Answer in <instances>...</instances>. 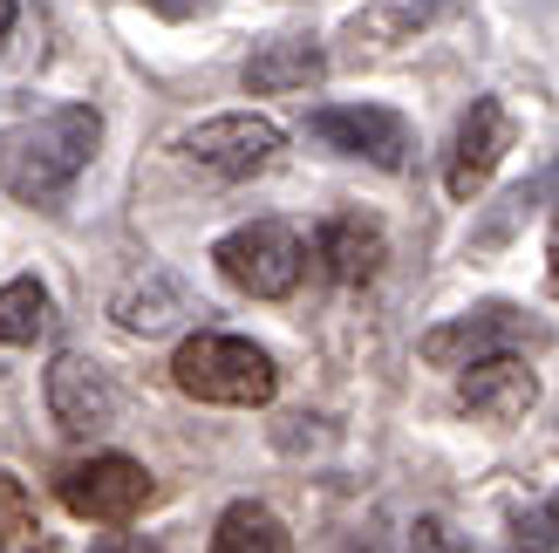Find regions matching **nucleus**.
Instances as JSON below:
<instances>
[{"instance_id":"f257e3e1","label":"nucleus","mask_w":559,"mask_h":553,"mask_svg":"<svg viewBox=\"0 0 559 553\" xmlns=\"http://www.w3.org/2000/svg\"><path fill=\"white\" fill-rule=\"evenodd\" d=\"M96 144H103V117L90 103H62V109H48V117L21 123L8 144H0V185H8L21 205H55L90 172Z\"/></svg>"},{"instance_id":"f03ea898","label":"nucleus","mask_w":559,"mask_h":553,"mask_svg":"<svg viewBox=\"0 0 559 553\" xmlns=\"http://www.w3.org/2000/svg\"><path fill=\"white\" fill-rule=\"evenodd\" d=\"M171 383L191 403H218V410H260L280 390V369L260 342L246 336H218V328H199L185 336L171 355Z\"/></svg>"},{"instance_id":"7ed1b4c3","label":"nucleus","mask_w":559,"mask_h":553,"mask_svg":"<svg viewBox=\"0 0 559 553\" xmlns=\"http://www.w3.org/2000/svg\"><path fill=\"white\" fill-rule=\"evenodd\" d=\"M212 260H218V273H226L239 294L287 301L300 287V273H307V246H300V233L287 226V219H253V226H239V233L218 239Z\"/></svg>"},{"instance_id":"20e7f679","label":"nucleus","mask_w":559,"mask_h":553,"mask_svg":"<svg viewBox=\"0 0 559 553\" xmlns=\"http://www.w3.org/2000/svg\"><path fill=\"white\" fill-rule=\"evenodd\" d=\"M55 492H62V506L75 519H96V527H130V519L157 499V479L136 458H123V451H90L82 464H69Z\"/></svg>"},{"instance_id":"39448f33","label":"nucleus","mask_w":559,"mask_h":553,"mask_svg":"<svg viewBox=\"0 0 559 553\" xmlns=\"http://www.w3.org/2000/svg\"><path fill=\"white\" fill-rule=\"evenodd\" d=\"M519 342H546V328L533 315L506 308V301H491V308H471V315H451L437 321L424 342H416V355H424L430 369H471V363H491V355H512Z\"/></svg>"},{"instance_id":"423d86ee","label":"nucleus","mask_w":559,"mask_h":553,"mask_svg":"<svg viewBox=\"0 0 559 553\" xmlns=\"http://www.w3.org/2000/svg\"><path fill=\"white\" fill-rule=\"evenodd\" d=\"M307 137L328 144V151H342V157L376 164V172H403L409 151H416L409 117H396V109H382V103H328V109L307 117Z\"/></svg>"},{"instance_id":"0eeeda50","label":"nucleus","mask_w":559,"mask_h":553,"mask_svg":"<svg viewBox=\"0 0 559 553\" xmlns=\"http://www.w3.org/2000/svg\"><path fill=\"white\" fill-rule=\"evenodd\" d=\"M280 123L273 117H253V109H233V117H205V123H191L185 137H178V151L199 164V172H212V178H253V172H266V164L280 157Z\"/></svg>"},{"instance_id":"6e6552de","label":"nucleus","mask_w":559,"mask_h":553,"mask_svg":"<svg viewBox=\"0 0 559 553\" xmlns=\"http://www.w3.org/2000/svg\"><path fill=\"white\" fill-rule=\"evenodd\" d=\"M512 151V109L498 103V96H478L464 109V123L451 137V164H443V191H451L457 205H471L478 191L491 185V172L506 164Z\"/></svg>"},{"instance_id":"1a4fd4ad","label":"nucleus","mask_w":559,"mask_h":553,"mask_svg":"<svg viewBox=\"0 0 559 553\" xmlns=\"http://www.w3.org/2000/svg\"><path fill=\"white\" fill-rule=\"evenodd\" d=\"M117 410H123V397H117V383H109L103 363H90V355H55V363H48V417L62 424L69 437L109 431Z\"/></svg>"},{"instance_id":"9d476101","label":"nucleus","mask_w":559,"mask_h":553,"mask_svg":"<svg viewBox=\"0 0 559 553\" xmlns=\"http://www.w3.org/2000/svg\"><path fill=\"white\" fill-rule=\"evenodd\" d=\"M457 403L485 424H519L539 403V376L525 355H491V363H471L457 376Z\"/></svg>"},{"instance_id":"9b49d317","label":"nucleus","mask_w":559,"mask_h":553,"mask_svg":"<svg viewBox=\"0 0 559 553\" xmlns=\"http://www.w3.org/2000/svg\"><path fill=\"white\" fill-rule=\"evenodd\" d=\"M321 75H328V48L314 35H273L239 62L246 96H300V90H314Z\"/></svg>"},{"instance_id":"f8f14e48","label":"nucleus","mask_w":559,"mask_h":553,"mask_svg":"<svg viewBox=\"0 0 559 553\" xmlns=\"http://www.w3.org/2000/svg\"><path fill=\"white\" fill-rule=\"evenodd\" d=\"M314 260L328 267V281H342V287H369L382 260H389V239L369 212H334L321 219V233H314Z\"/></svg>"},{"instance_id":"ddd939ff","label":"nucleus","mask_w":559,"mask_h":553,"mask_svg":"<svg viewBox=\"0 0 559 553\" xmlns=\"http://www.w3.org/2000/svg\"><path fill=\"white\" fill-rule=\"evenodd\" d=\"M185 315H199L191 308V287L178 273H164V267H144L117 294V328H130V336H164V328H178Z\"/></svg>"},{"instance_id":"4468645a","label":"nucleus","mask_w":559,"mask_h":553,"mask_svg":"<svg viewBox=\"0 0 559 553\" xmlns=\"http://www.w3.org/2000/svg\"><path fill=\"white\" fill-rule=\"evenodd\" d=\"M212 553H294V533L287 519L260 499H233L212 527Z\"/></svg>"},{"instance_id":"2eb2a0df","label":"nucleus","mask_w":559,"mask_h":553,"mask_svg":"<svg viewBox=\"0 0 559 553\" xmlns=\"http://www.w3.org/2000/svg\"><path fill=\"white\" fill-rule=\"evenodd\" d=\"M48 336V287L35 273H14L8 287H0V342L8 349H27Z\"/></svg>"},{"instance_id":"dca6fc26","label":"nucleus","mask_w":559,"mask_h":553,"mask_svg":"<svg viewBox=\"0 0 559 553\" xmlns=\"http://www.w3.org/2000/svg\"><path fill=\"white\" fill-rule=\"evenodd\" d=\"M0 553H48L41 513H35V499H27V485L14 472H0Z\"/></svg>"},{"instance_id":"f3484780","label":"nucleus","mask_w":559,"mask_h":553,"mask_svg":"<svg viewBox=\"0 0 559 553\" xmlns=\"http://www.w3.org/2000/svg\"><path fill=\"white\" fill-rule=\"evenodd\" d=\"M409 553H457V540L443 533V519H416V527H409Z\"/></svg>"},{"instance_id":"a211bd4d","label":"nucleus","mask_w":559,"mask_h":553,"mask_svg":"<svg viewBox=\"0 0 559 553\" xmlns=\"http://www.w3.org/2000/svg\"><path fill=\"white\" fill-rule=\"evenodd\" d=\"M546 294L559 301V205H552V219H546Z\"/></svg>"},{"instance_id":"6ab92c4d","label":"nucleus","mask_w":559,"mask_h":553,"mask_svg":"<svg viewBox=\"0 0 559 553\" xmlns=\"http://www.w3.org/2000/svg\"><path fill=\"white\" fill-rule=\"evenodd\" d=\"M90 553H157L151 540H136V533H109V540H96Z\"/></svg>"},{"instance_id":"aec40b11","label":"nucleus","mask_w":559,"mask_h":553,"mask_svg":"<svg viewBox=\"0 0 559 553\" xmlns=\"http://www.w3.org/2000/svg\"><path fill=\"white\" fill-rule=\"evenodd\" d=\"M14 21H21V8H14V0H0V48L14 42Z\"/></svg>"},{"instance_id":"412c9836","label":"nucleus","mask_w":559,"mask_h":553,"mask_svg":"<svg viewBox=\"0 0 559 553\" xmlns=\"http://www.w3.org/2000/svg\"><path fill=\"white\" fill-rule=\"evenodd\" d=\"M539 513H546V527H552V533H559V492H552V499H546V506H539Z\"/></svg>"},{"instance_id":"4be33fe9","label":"nucleus","mask_w":559,"mask_h":553,"mask_svg":"<svg viewBox=\"0 0 559 553\" xmlns=\"http://www.w3.org/2000/svg\"><path fill=\"white\" fill-rule=\"evenodd\" d=\"M512 553H519V546H512Z\"/></svg>"}]
</instances>
